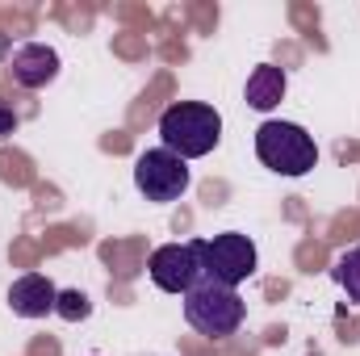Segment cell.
Wrapping results in <instances>:
<instances>
[{
	"mask_svg": "<svg viewBox=\"0 0 360 356\" xmlns=\"http://www.w3.org/2000/svg\"><path fill=\"white\" fill-rule=\"evenodd\" d=\"M160 139L184 164L201 160L222 143V113L205 101H176L160 113Z\"/></svg>",
	"mask_w": 360,
	"mask_h": 356,
	"instance_id": "obj_1",
	"label": "cell"
},
{
	"mask_svg": "<svg viewBox=\"0 0 360 356\" xmlns=\"http://www.w3.org/2000/svg\"><path fill=\"white\" fill-rule=\"evenodd\" d=\"M59 51L46 46V42H21L13 55H8V72L21 89H46L55 76H59Z\"/></svg>",
	"mask_w": 360,
	"mask_h": 356,
	"instance_id": "obj_7",
	"label": "cell"
},
{
	"mask_svg": "<svg viewBox=\"0 0 360 356\" xmlns=\"http://www.w3.org/2000/svg\"><path fill=\"white\" fill-rule=\"evenodd\" d=\"M335 281H340V289L348 293V302H356L360 306V243L356 248H348L340 260H335V272H331Z\"/></svg>",
	"mask_w": 360,
	"mask_h": 356,
	"instance_id": "obj_10",
	"label": "cell"
},
{
	"mask_svg": "<svg viewBox=\"0 0 360 356\" xmlns=\"http://www.w3.org/2000/svg\"><path fill=\"white\" fill-rule=\"evenodd\" d=\"M17 122H21V117H17V109H13L8 101H0V143L17 130Z\"/></svg>",
	"mask_w": 360,
	"mask_h": 356,
	"instance_id": "obj_12",
	"label": "cell"
},
{
	"mask_svg": "<svg viewBox=\"0 0 360 356\" xmlns=\"http://www.w3.org/2000/svg\"><path fill=\"white\" fill-rule=\"evenodd\" d=\"M197 252H201V281H214V285H226V289H239L260 268L256 243L248 235H239V231L197 239Z\"/></svg>",
	"mask_w": 360,
	"mask_h": 356,
	"instance_id": "obj_4",
	"label": "cell"
},
{
	"mask_svg": "<svg viewBox=\"0 0 360 356\" xmlns=\"http://www.w3.org/2000/svg\"><path fill=\"white\" fill-rule=\"evenodd\" d=\"M55 302H59V289L42 272H25L8 285V306L21 319H46V314H55Z\"/></svg>",
	"mask_w": 360,
	"mask_h": 356,
	"instance_id": "obj_8",
	"label": "cell"
},
{
	"mask_svg": "<svg viewBox=\"0 0 360 356\" xmlns=\"http://www.w3.org/2000/svg\"><path fill=\"white\" fill-rule=\"evenodd\" d=\"M147 272H151V281H155L164 293H180V298H184V293L201 281V252H197V239L155 248L151 260H147Z\"/></svg>",
	"mask_w": 360,
	"mask_h": 356,
	"instance_id": "obj_6",
	"label": "cell"
},
{
	"mask_svg": "<svg viewBox=\"0 0 360 356\" xmlns=\"http://www.w3.org/2000/svg\"><path fill=\"white\" fill-rule=\"evenodd\" d=\"M55 314H59V319H68V323H80V319H89V314H92L89 293H80V289H59Z\"/></svg>",
	"mask_w": 360,
	"mask_h": 356,
	"instance_id": "obj_11",
	"label": "cell"
},
{
	"mask_svg": "<svg viewBox=\"0 0 360 356\" xmlns=\"http://www.w3.org/2000/svg\"><path fill=\"white\" fill-rule=\"evenodd\" d=\"M285 89H289V80H285V68H276V63H260L252 76H248V105L256 109V113H269L276 109L281 101H285Z\"/></svg>",
	"mask_w": 360,
	"mask_h": 356,
	"instance_id": "obj_9",
	"label": "cell"
},
{
	"mask_svg": "<svg viewBox=\"0 0 360 356\" xmlns=\"http://www.w3.org/2000/svg\"><path fill=\"white\" fill-rule=\"evenodd\" d=\"M188 184H193V172H188V164L172 155L168 147H151V151H143L139 160H134V189L147 197V201H180L184 193H188Z\"/></svg>",
	"mask_w": 360,
	"mask_h": 356,
	"instance_id": "obj_5",
	"label": "cell"
},
{
	"mask_svg": "<svg viewBox=\"0 0 360 356\" xmlns=\"http://www.w3.org/2000/svg\"><path fill=\"white\" fill-rule=\"evenodd\" d=\"M256 155L276 177H306L319 164L314 134L297 122H264L256 130Z\"/></svg>",
	"mask_w": 360,
	"mask_h": 356,
	"instance_id": "obj_3",
	"label": "cell"
},
{
	"mask_svg": "<svg viewBox=\"0 0 360 356\" xmlns=\"http://www.w3.org/2000/svg\"><path fill=\"white\" fill-rule=\"evenodd\" d=\"M248 319V302L239 298V289L214 285V281H197L184 293V323L205 336V340H226L243 327Z\"/></svg>",
	"mask_w": 360,
	"mask_h": 356,
	"instance_id": "obj_2",
	"label": "cell"
}]
</instances>
